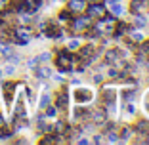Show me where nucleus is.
I'll return each instance as SVG.
<instances>
[{
    "label": "nucleus",
    "mask_w": 149,
    "mask_h": 145,
    "mask_svg": "<svg viewBox=\"0 0 149 145\" xmlns=\"http://www.w3.org/2000/svg\"><path fill=\"white\" fill-rule=\"evenodd\" d=\"M96 99V92L92 88H84V86H77L73 90V101L74 105H90L92 101Z\"/></svg>",
    "instance_id": "f257e3e1"
},
{
    "label": "nucleus",
    "mask_w": 149,
    "mask_h": 145,
    "mask_svg": "<svg viewBox=\"0 0 149 145\" xmlns=\"http://www.w3.org/2000/svg\"><path fill=\"white\" fill-rule=\"evenodd\" d=\"M73 63H74V59H73V56L69 53V50H67V48L57 52L56 65H57V69L61 71V73H71V71H73Z\"/></svg>",
    "instance_id": "f03ea898"
},
{
    "label": "nucleus",
    "mask_w": 149,
    "mask_h": 145,
    "mask_svg": "<svg viewBox=\"0 0 149 145\" xmlns=\"http://www.w3.org/2000/svg\"><path fill=\"white\" fill-rule=\"evenodd\" d=\"M23 117H27V109H25V99H23V96L19 94L17 101H15V109H13V120L23 119Z\"/></svg>",
    "instance_id": "7ed1b4c3"
},
{
    "label": "nucleus",
    "mask_w": 149,
    "mask_h": 145,
    "mask_svg": "<svg viewBox=\"0 0 149 145\" xmlns=\"http://www.w3.org/2000/svg\"><path fill=\"white\" fill-rule=\"evenodd\" d=\"M2 90H4L6 107H10L12 105V99H13V92H15V82H4L2 84Z\"/></svg>",
    "instance_id": "20e7f679"
},
{
    "label": "nucleus",
    "mask_w": 149,
    "mask_h": 145,
    "mask_svg": "<svg viewBox=\"0 0 149 145\" xmlns=\"http://www.w3.org/2000/svg\"><path fill=\"white\" fill-rule=\"evenodd\" d=\"M54 73H52V69H50L48 65H46V63H42V65H36L35 67V76L36 78H40V80H44V78H50V76H52Z\"/></svg>",
    "instance_id": "39448f33"
},
{
    "label": "nucleus",
    "mask_w": 149,
    "mask_h": 145,
    "mask_svg": "<svg viewBox=\"0 0 149 145\" xmlns=\"http://www.w3.org/2000/svg\"><path fill=\"white\" fill-rule=\"evenodd\" d=\"M86 13L90 17H103V13H105V8L101 4H90L86 8Z\"/></svg>",
    "instance_id": "423d86ee"
},
{
    "label": "nucleus",
    "mask_w": 149,
    "mask_h": 145,
    "mask_svg": "<svg viewBox=\"0 0 149 145\" xmlns=\"http://www.w3.org/2000/svg\"><path fill=\"white\" fill-rule=\"evenodd\" d=\"M67 105H69V92L63 90L56 96V107L57 109H67Z\"/></svg>",
    "instance_id": "0eeeda50"
},
{
    "label": "nucleus",
    "mask_w": 149,
    "mask_h": 145,
    "mask_svg": "<svg viewBox=\"0 0 149 145\" xmlns=\"http://www.w3.org/2000/svg\"><path fill=\"white\" fill-rule=\"evenodd\" d=\"M69 4H67V8H69V12H84V8H86V0H67Z\"/></svg>",
    "instance_id": "6e6552de"
},
{
    "label": "nucleus",
    "mask_w": 149,
    "mask_h": 145,
    "mask_svg": "<svg viewBox=\"0 0 149 145\" xmlns=\"http://www.w3.org/2000/svg\"><path fill=\"white\" fill-rule=\"evenodd\" d=\"M105 119H107V109H105V107L96 109L92 113V122H96V124H103V122H105Z\"/></svg>",
    "instance_id": "1a4fd4ad"
},
{
    "label": "nucleus",
    "mask_w": 149,
    "mask_h": 145,
    "mask_svg": "<svg viewBox=\"0 0 149 145\" xmlns=\"http://www.w3.org/2000/svg\"><path fill=\"white\" fill-rule=\"evenodd\" d=\"M90 25V17H77L73 23V31H84Z\"/></svg>",
    "instance_id": "9d476101"
},
{
    "label": "nucleus",
    "mask_w": 149,
    "mask_h": 145,
    "mask_svg": "<svg viewBox=\"0 0 149 145\" xmlns=\"http://www.w3.org/2000/svg\"><path fill=\"white\" fill-rule=\"evenodd\" d=\"M50 101H52V96H50L48 90H44L38 97V109H46V107L50 105Z\"/></svg>",
    "instance_id": "9b49d317"
},
{
    "label": "nucleus",
    "mask_w": 149,
    "mask_h": 145,
    "mask_svg": "<svg viewBox=\"0 0 149 145\" xmlns=\"http://www.w3.org/2000/svg\"><path fill=\"white\" fill-rule=\"evenodd\" d=\"M109 6H111V13H113L115 17L124 15V6H123V2H113V4H109Z\"/></svg>",
    "instance_id": "f8f14e48"
},
{
    "label": "nucleus",
    "mask_w": 149,
    "mask_h": 145,
    "mask_svg": "<svg viewBox=\"0 0 149 145\" xmlns=\"http://www.w3.org/2000/svg\"><path fill=\"white\" fill-rule=\"evenodd\" d=\"M105 59H107V63H109V65H113V63H117L118 59H120V53H118L117 50H109V52H107V56H105Z\"/></svg>",
    "instance_id": "ddd939ff"
},
{
    "label": "nucleus",
    "mask_w": 149,
    "mask_h": 145,
    "mask_svg": "<svg viewBox=\"0 0 149 145\" xmlns=\"http://www.w3.org/2000/svg\"><path fill=\"white\" fill-rule=\"evenodd\" d=\"M79 48H80V40H79V38L67 40V50H69V52H73V50H79Z\"/></svg>",
    "instance_id": "4468645a"
},
{
    "label": "nucleus",
    "mask_w": 149,
    "mask_h": 145,
    "mask_svg": "<svg viewBox=\"0 0 149 145\" xmlns=\"http://www.w3.org/2000/svg\"><path fill=\"white\" fill-rule=\"evenodd\" d=\"M50 57H52V53H50V52H42L40 56H36V59H38V63H48Z\"/></svg>",
    "instance_id": "2eb2a0df"
},
{
    "label": "nucleus",
    "mask_w": 149,
    "mask_h": 145,
    "mask_svg": "<svg viewBox=\"0 0 149 145\" xmlns=\"http://www.w3.org/2000/svg\"><path fill=\"white\" fill-rule=\"evenodd\" d=\"M56 114H57V107H54V105H48V107H46V114H44V117L52 119V117H56Z\"/></svg>",
    "instance_id": "dca6fc26"
},
{
    "label": "nucleus",
    "mask_w": 149,
    "mask_h": 145,
    "mask_svg": "<svg viewBox=\"0 0 149 145\" xmlns=\"http://www.w3.org/2000/svg\"><path fill=\"white\" fill-rule=\"evenodd\" d=\"M143 113L149 117V90L145 92V96H143Z\"/></svg>",
    "instance_id": "f3484780"
},
{
    "label": "nucleus",
    "mask_w": 149,
    "mask_h": 145,
    "mask_svg": "<svg viewBox=\"0 0 149 145\" xmlns=\"http://www.w3.org/2000/svg\"><path fill=\"white\" fill-rule=\"evenodd\" d=\"M8 61L13 63V65H17V63L21 61V56H17V53H10V56H8Z\"/></svg>",
    "instance_id": "a211bd4d"
},
{
    "label": "nucleus",
    "mask_w": 149,
    "mask_h": 145,
    "mask_svg": "<svg viewBox=\"0 0 149 145\" xmlns=\"http://www.w3.org/2000/svg\"><path fill=\"white\" fill-rule=\"evenodd\" d=\"M107 136H109L107 137V143H117L118 141V134L117 132H111V134H107Z\"/></svg>",
    "instance_id": "6ab92c4d"
},
{
    "label": "nucleus",
    "mask_w": 149,
    "mask_h": 145,
    "mask_svg": "<svg viewBox=\"0 0 149 145\" xmlns=\"http://www.w3.org/2000/svg\"><path fill=\"white\" fill-rule=\"evenodd\" d=\"M36 65H38V59H36V57H31V59L27 61V67H29V69H35Z\"/></svg>",
    "instance_id": "aec40b11"
},
{
    "label": "nucleus",
    "mask_w": 149,
    "mask_h": 145,
    "mask_svg": "<svg viewBox=\"0 0 149 145\" xmlns=\"http://www.w3.org/2000/svg\"><path fill=\"white\" fill-rule=\"evenodd\" d=\"M4 73H6V75H13V73H15V67H13V65H8L4 69Z\"/></svg>",
    "instance_id": "412c9836"
},
{
    "label": "nucleus",
    "mask_w": 149,
    "mask_h": 145,
    "mask_svg": "<svg viewBox=\"0 0 149 145\" xmlns=\"http://www.w3.org/2000/svg\"><path fill=\"white\" fill-rule=\"evenodd\" d=\"M103 80V75L101 73H96V76H94V82H101Z\"/></svg>",
    "instance_id": "4be33fe9"
},
{
    "label": "nucleus",
    "mask_w": 149,
    "mask_h": 145,
    "mask_svg": "<svg viewBox=\"0 0 149 145\" xmlns=\"http://www.w3.org/2000/svg\"><path fill=\"white\" fill-rule=\"evenodd\" d=\"M79 143H80V145H86V143H90V139H88V137H80Z\"/></svg>",
    "instance_id": "5701e85b"
},
{
    "label": "nucleus",
    "mask_w": 149,
    "mask_h": 145,
    "mask_svg": "<svg viewBox=\"0 0 149 145\" xmlns=\"http://www.w3.org/2000/svg\"><path fill=\"white\" fill-rule=\"evenodd\" d=\"M54 80H56V82H63V76H59V75H54Z\"/></svg>",
    "instance_id": "b1692460"
},
{
    "label": "nucleus",
    "mask_w": 149,
    "mask_h": 145,
    "mask_svg": "<svg viewBox=\"0 0 149 145\" xmlns=\"http://www.w3.org/2000/svg\"><path fill=\"white\" fill-rule=\"evenodd\" d=\"M94 143H101V136H96V137H94Z\"/></svg>",
    "instance_id": "393cba45"
},
{
    "label": "nucleus",
    "mask_w": 149,
    "mask_h": 145,
    "mask_svg": "<svg viewBox=\"0 0 149 145\" xmlns=\"http://www.w3.org/2000/svg\"><path fill=\"white\" fill-rule=\"evenodd\" d=\"M113 2H124V0H107V4H113Z\"/></svg>",
    "instance_id": "a878e982"
},
{
    "label": "nucleus",
    "mask_w": 149,
    "mask_h": 145,
    "mask_svg": "<svg viewBox=\"0 0 149 145\" xmlns=\"http://www.w3.org/2000/svg\"><path fill=\"white\" fill-rule=\"evenodd\" d=\"M2 75H4V71H2V69H0V78H2Z\"/></svg>",
    "instance_id": "bb28decb"
},
{
    "label": "nucleus",
    "mask_w": 149,
    "mask_h": 145,
    "mask_svg": "<svg viewBox=\"0 0 149 145\" xmlns=\"http://www.w3.org/2000/svg\"><path fill=\"white\" fill-rule=\"evenodd\" d=\"M145 27H147V33H149V23H147V25H145Z\"/></svg>",
    "instance_id": "cd10ccee"
},
{
    "label": "nucleus",
    "mask_w": 149,
    "mask_h": 145,
    "mask_svg": "<svg viewBox=\"0 0 149 145\" xmlns=\"http://www.w3.org/2000/svg\"><path fill=\"white\" fill-rule=\"evenodd\" d=\"M0 19H2V13H0Z\"/></svg>",
    "instance_id": "c85d7f7f"
},
{
    "label": "nucleus",
    "mask_w": 149,
    "mask_h": 145,
    "mask_svg": "<svg viewBox=\"0 0 149 145\" xmlns=\"http://www.w3.org/2000/svg\"><path fill=\"white\" fill-rule=\"evenodd\" d=\"M52 2H54V0H52Z\"/></svg>",
    "instance_id": "c756f323"
}]
</instances>
